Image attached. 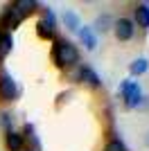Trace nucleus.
I'll return each instance as SVG.
<instances>
[{
  "label": "nucleus",
  "instance_id": "obj_1",
  "mask_svg": "<svg viewBox=\"0 0 149 151\" xmlns=\"http://www.w3.org/2000/svg\"><path fill=\"white\" fill-rule=\"evenodd\" d=\"M52 57H54V63L59 68H72V65L79 63V50H77V45H74L72 41H68V38H56Z\"/></svg>",
  "mask_w": 149,
  "mask_h": 151
},
{
  "label": "nucleus",
  "instance_id": "obj_2",
  "mask_svg": "<svg viewBox=\"0 0 149 151\" xmlns=\"http://www.w3.org/2000/svg\"><path fill=\"white\" fill-rule=\"evenodd\" d=\"M120 95L124 99V106L127 108H138L142 104V90H140V83L138 81H131V79H124L120 83Z\"/></svg>",
  "mask_w": 149,
  "mask_h": 151
},
{
  "label": "nucleus",
  "instance_id": "obj_3",
  "mask_svg": "<svg viewBox=\"0 0 149 151\" xmlns=\"http://www.w3.org/2000/svg\"><path fill=\"white\" fill-rule=\"evenodd\" d=\"M54 29H56V20H54L52 9L48 7V9H43V16L36 23V34L41 38H45V41H52L54 38Z\"/></svg>",
  "mask_w": 149,
  "mask_h": 151
},
{
  "label": "nucleus",
  "instance_id": "obj_4",
  "mask_svg": "<svg viewBox=\"0 0 149 151\" xmlns=\"http://www.w3.org/2000/svg\"><path fill=\"white\" fill-rule=\"evenodd\" d=\"M18 97V86L14 81V77L5 70H0V99L2 101H14Z\"/></svg>",
  "mask_w": 149,
  "mask_h": 151
},
{
  "label": "nucleus",
  "instance_id": "obj_5",
  "mask_svg": "<svg viewBox=\"0 0 149 151\" xmlns=\"http://www.w3.org/2000/svg\"><path fill=\"white\" fill-rule=\"evenodd\" d=\"M113 32H115V38H118V41H131V38H133V32H136V25H133V20H129V18H118L113 23Z\"/></svg>",
  "mask_w": 149,
  "mask_h": 151
},
{
  "label": "nucleus",
  "instance_id": "obj_6",
  "mask_svg": "<svg viewBox=\"0 0 149 151\" xmlns=\"http://www.w3.org/2000/svg\"><path fill=\"white\" fill-rule=\"evenodd\" d=\"M74 79L84 81L86 86H90V88H99V86H102V79L97 77V72H95L93 68H88V65H79V70L74 72Z\"/></svg>",
  "mask_w": 149,
  "mask_h": 151
},
{
  "label": "nucleus",
  "instance_id": "obj_7",
  "mask_svg": "<svg viewBox=\"0 0 149 151\" xmlns=\"http://www.w3.org/2000/svg\"><path fill=\"white\" fill-rule=\"evenodd\" d=\"M20 23H23V18L14 12L12 7H5V9H2V18H0V27H2V32H9V34H12V29H14V27H18Z\"/></svg>",
  "mask_w": 149,
  "mask_h": 151
},
{
  "label": "nucleus",
  "instance_id": "obj_8",
  "mask_svg": "<svg viewBox=\"0 0 149 151\" xmlns=\"http://www.w3.org/2000/svg\"><path fill=\"white\" fill-rule=\"evenodd\" d=\"M9 7L18 14L20 18H25V16H30L32 12H36L38 2H36V0H16V2H14V5H9Z\"/></svg>",
  "mask_w": 149,
  "mask_h": 151
},
{
  "label": "nucleus",
  "instance_id": "obj_9",
  "mask_svg": "<svg viewBox=\"0 0 149 151\" xmlns=\"http://www.w3.org/2000/svg\"><path fill=\"white\" fill-rule=\"evenodd\" d=\"M77 34H79V38H81V43L86 45V50L88 52H93L95 47H97V36H95V32H93V27H79L77 29Z\"/></svg>",
  "mask_w": 149,
  "mask_h": 151
},
{
  "label": "nucleus",
  "instance_id": "obj_10",
  "mask_svg": "<svg viewBox=\"0 0 149 151\" xmlns=\"http://www.w3.org/2000/svg\"><path fill=\"white\" fill-rule=\"evenodd\" d=\"M133 16H136L138 27L149 29V2H140V5H136V9H133ZM136 23H133V25H136Z\"/></svg>",
  "mask_w": 149,
  "mask_h": 151
},
{
  "label": "nucleus",
  "instance_id": "obj_11",
  "mask_svg": "<svg viewBox=\"0 0 149 151\" xmlns=\"http://www.w3.org/2000/svg\"><path fill=\"white\" fill-rule=\"evenodd\" d=\"M5 145H7V149H9V151H23V147H25L23 133H16V131L5 133Z\"/></svg>",
  "mask_w": 149,
  "mask_h": 151
},
{
  "label": "nucleus",
  "instance_id": "obj_12",
  "mask_svg": "<svg viewBox=\"0 0 149 151\" xmlns=\"http://www.w3.org/2000/svg\"><path fill=\"white\" fill-rule=\"evenodd\" d=\"M113 23H115V20L111 18V14H99L97 18H95L93 32H97V34H106L108 29H113Z\"/></svg>",
  "mask_w": 149,
  "mask_h": 151
},
{
  "label": "nucleus",
  "instance_id": "obj_13",
  "mask_svg": "<svg viewBox=\"0 0 149 151\" xmlns=\"http://www.w3.org/2000/svg\"><path fill=\"white\" fill-rule=\"evenodd\" d=\"M14 50V36L9 32H0V61L7 59Z\"/></svg>",
  "mask_w": 149,
  "mask_h": 151
},
{
  "label": "nucleus",
  "instance_id": "obj_14",
  "mask_svg": "<svg viewBox=\"0 0 149 151\" xmlns=\"http://www.w3.org/2000/svg\"><path fill=\"white\" fill-rule=\"evenodd\" d=\"M147 68H149V61H147L145 57H138V59H133V61H131L129 75H131V77H140V75H145V72H147Z\"/></svg>",
  "mask_w": 149,
  "mask_h": 151
},
{
  "label": "nucleus",
  "instance_id": "obj_15",
  "mask_svg": "<svg viewBox=\"0 0 149 151\" xmlns=\"http://www.w3.org/2000/svg\"><path fill=\"white\" fill-rule=\"evenodd\" d=\"M63 25H66V29H70V32H77L81 27V20H79V16L74 12H70V9H66L63 12Z\"/></svg>",
  "mask_w": 149,
  "mask_h": 151
},
{
  "label": "nucleus",
  "instance_id": "obj_16",
  "mask_svg": "<svg viewBox=\"0 0 149 151\" xmlns=\"http://www.w3.org/2000/svg\"><path fill=\"white\" fill-rule=\"evenodd\" d=\"M0 124H2V131H5V133L14 131V129H12V126H14V115L9 113V111H2V113H0Z\"/></svg>",
  "mask_w": 149,
  "mask_h": 151
},
{
  "label": "nucleus",
  "instance_id": "obj_17",
  "mask_svg": "<svg viewBox=\"0 0 149 151\" xmlns=\"http://www.w3.org/2000/svg\"><path fill=\"white\" fill-rule=\"evenodd\" d=\"M104 151H127V145H124L120 138H113V140H108V142H106Z\"/></svg>",
  "mask_w": 149,
  "mask_h": 151
},
{
  "label": "nucleus",
  "instance_id": "obj_18",
  "mask_svg": "<svg viewBox=\"0 0 149 151\" xmlns=\"http://www.w3.org/2000/svg\"><path fill=\"white\" fill-rule=\"evenodd\" d=\"M145 147H147V149H149V131L145 133Z\"/></svg>",
  "mask_w": 149,
  "mask_h": 151
}]
</instances>
